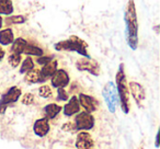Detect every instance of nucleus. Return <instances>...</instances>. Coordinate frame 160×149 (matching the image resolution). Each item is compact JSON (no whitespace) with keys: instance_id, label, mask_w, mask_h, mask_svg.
<instances>
[{"instance_id":"6","label":"nucleus","mask_w":160,"mask_h":149,"mask_svg":"<svg viewBox=\"0 0 160 149\" xmlns=\"http://www.w3.org/2000/svg\"><path fill=\"white\" fill-rule=\"evenodd\" d=\"M75 126H76V131L80 132V131H90L94 127L96 124V118L92 115L91 113H88V112L83 111V112H79V113L76 114L75 117Z\"/></svg>"},{"instance_id":"24","label":"nucleus","mask_w":160,"mask_h":149,"mask_svg":"<svg viewBox=\"0 0 160 149\" xmlns=\"http://www.w3.org/2000/svg\"><path fill=\"white\" fill-rule=\"evenodd\" d=\"M27 21L24 16H11V17H8L6 22L8 24H22Z\"/></svg>"},{"instance_id":"18","label":"nucleus","mask_w":160,"mask_h":149,"mask_svg":"<svg viewBox=\"0 0 160 149\" xmlns=\"http://www.w3.org/2000/svg\"><path fill=\"white\" fill-rule=\"evenodd\" d=\"M28 42L27 40H24L23 37H18L14 38V41L11 44V53L16 54H22L24 52V48L27 46Z\"/></svg>"},{"instance_id":"1","label":"nucleus","mask_w":160,"mask_h":149,"mask_svg":"<svg viewBox=\"0 0 160 149\" xmlns=\"http://www.w3.org/2000/svg\"><path fill=\"white\" fill-rule=\"evenodd\" d=\"M124 21L126 24V31H125L126 42L131 49L136 51L138 47V20L134 0L127 1L124 12Z\"/></svg>"},{"instance_id":"9","label":"nucleus","mask_w":160,"mask_h":149,"mask_svg":"<svg viewBox=\"0 0 160 149\" xmlns=\"http://www.w3.org/2000/svg\"><path fill=\"white\" fill-rule=\"evenodd\" d=\"M75 146L77 149H93L94 140L87 131H80L76 137Z\"/></svg>"},{"instance_id":"8","label":"nucleus","mask_w":160,"mask_h":149,"mask_svg":"<svg viewBox=\"0 0 160 149\" xmlns=\"http://www.w3.org/2000/svg\"><path fill=\"white\" fill-rule=\"evenodd\" d=\"M128 91L129 94H132L136 104L139 107H142V102L146 99V92H145L144 87L140 83L136 82V81H132V82L128 83Z\"/></svg>"},{"instance_id":"28","label":"nucleus","mask_w":160,"mask_h":149,"mask_svg":"<svg viewBox=\"0 0 160 149\" xmlns=\"http://www.w3.org/2000/svg\"><path fill=\"white\" fill-rule=\"evenodd\" d=\"M53 59V56H41L38 58V64L40 65H45L46 62H51Z\"/></svg>"},{"instance_id":"7","label":"nucleus","mask_w":160,"mask_h":149,"mask_svg":"<svg viewBox=\"0 0 160 149\" xmlns=\"http://www.w3.org/2000/svg\"><path fill=\"white\" fill-rule=\"evenodd\" d=\"M76 68L79 71H87L96 77L100 75V65L96 59H92L91 57H83L78 59L76 62Z\"/></svg>"},{"instance_id":"21","label":"nucleus","mask_w":160,"mask_h":149,"mask_svg":"<svg viewBox=\"0 0 160 149\" xmlns=\"http://www.w3.org/2000/svg\"><path fill=\"white\" fill-rule=\"evenodd\" d=\"M33 68H34V62H33V59H32V58L30 57V56H28V57L25 58V59L22 62V64H21L20 73L24 75L25 72H28V71L32 70Z\"/></svg>"},{"instance_id":"2","label":"nucleus","mask_w":160,"mask_h":149,"mask_svg":"<svg viewBox=\"0 0 160 149\" xmlns=\"http://www.w3.org/2000/svg\"><path fill=\"white\" fill-rule=\"evenodd\" d=\"M115 87L118 96V104L122 109V112L124 114H128L131 110V102H129L128 83L126 80L124 64H120L115 73Z\"/></svg>"},{"instance_id":"10","label":"nucleus","mask_w":160,"mask_h":149,"mask_svg":"<svg viewBox=\"0 0 160 149\" xmlns=\"http://www.w3.org/2000/svg\"><path fill=\"white\" fill-rule=\"evenodd\" d=\"M70 82L69 75L65 69H57L53 76L51 77V85L54 88H66Z\"/></svg>"},{"instance_id":"25","label":"nucleus","mask_w":160,"mask_h":149,"mask_svg":"<svg viewBox=\"0 0 160 149\" xmlns=\"http://www.w3.org/2000/svg\"><path fill=\"white\" fill-rule=\"evenodd\" d=\"M34 100H35L34 94L31 93V92H27V93L23 94L22 98H21V103L24 105H32L34 103Z\"/></svg>"},{"instance_id":"31","label":"nucleus","mask_w":160,"mask_h":149,"mask_svg":"<svg viewBox=\"0 0 160 149\" xmlns=\"http://www.w3.org/2000/svg\"><path fill=\"white\" fill-rule=\"evenodd\" d=\"M2 27V17L0 16V29Z\"/></svg>"},{"instance_id":"29","label":"nucleus","mask_w":160,"mask_h":149,"mask_svg":"<svg viewBox=\"0 0 160 149\" xmlns=\"http://www.w3.org/2000/svg\"><path fill=\"white\" fill-rule=\"evenodd\" d=\"M6 56V51L2 48V46H0V62H2V59Z\"/></svg>"},{"instance_id":"22","label":"nucleus","mask_w":160,"mask_h":149,"mask_svg":"<svg viewBox=\"0 0 160 149\" xmlns=\"http://www.w3.org/2000/svg\"><path fill=\"white\" fill-rule=\"evenodd\" d=\"M22 60L21 57V54H16V53H11L8 56V62L12 68H17L18 66H20V62Z\"/></svg>"},{"instance_id":"19","label":"nucleus","mask_w":160,"mask_h":149,"mask_svg":"<svg viewBox=\"0 0 160 149\" xmlns=\"http://www.w3.org/2000/svg\"><path fill=\"white\" fill-rule=\"evenodd\" d=\"M13 12L11 0H0V16H10Z\"/></svg>"},{"instance_id":"3","label":"nucleus","mask_w":160,"mask_h":149,"mask_svg":"<svg viewBox=\"0 0 160 149\" xmlns=\"http://www.w3.org/2000/svg\"><path fill=\"white\" fill-rule=\"evenodd\" d=\"M54 48L57 52H76L82 57H90L88 53V43L77 35H71L67 40L59 41L54 45Z\"/></svg>"},{"instance_id":"11","label":"nucleus","mask_w":160,"mask_h":149,"mask_svg":"<svg viewBox=\"0 0 160 149\" xmlns=\"http://www.w3.org/2000/svg\"><path fill=\"white\" fill-rule=\"evenodd\" d=\"M78 101H79L80 107H82L83 110L88 113L92 114L99 107V101L94 97L89 96V94L80 93L79 97H78Z\"/></svg>"},{"instance_id":"12","label":"nucleus","mask_w":160,"mask_h":149,"mask_svg":"<svg viewBox=\"0 0 160 149\" xmlns=\"http://www.w3.org/2000/svg\"><path fill=\"white\" fill-rule=\"evenodd\" d=\"M51 131V125H49V120L46 117L38 118L33 124V132L38 137H45Z\"/></svg>"},{"instance_id":"4","label":"nucleus","mask_w":160,"mask_h":149,"mask_svg":"<svg viewBox=\"0 0 160 149\" xmlns=\"http://www.w3.org/2000/svg\"><path fill=\"white\" fill-rule=\"evenodd\" d=\"M102 96L105 103H107L108 110L111 113H115L116 107L118 105V91H116L115 83L112 82V81H109L104 86V88H103Z\"/></svg>"},{"instance_id":"15","label":"nucleus","mask_w":160,"mask_h":149,"mask_svg":"<svg viewBox=\"0 0 160 149\" xmlns=\"http://www.w3.org/2000/svg\"><path fill=\"white\" fill-rule=\"evenodd\" d=\"M24 81L29 85H35V83H41L44 82V79L41 76V71L40 69L33 68L32 70L28 71L24 73Z\"/></svg>"},{"instance_id":"20","label":"nucleus","mask_w":160,"mask_h":149,"mask_svg":"<svg viewBox=\"0 0 160 149\" xmlns=\"http://www.w3.org/2000/svg\"><path fill=\"white\" fill-rule=\"evenodd\" d=\"M23 54H25V55H28V56H36V57H41V56H43V54H44V51H43L41 47L36 46V45H32V44H29V43H28Z\"/></svg>"},{"instance_id":"23","label":"nucleus","mask_w":160,"mask_h":149,"mask_svg":"<svg viewBox=\"0 0 160 149\" xmlns=\"http://www.w3.org/2000/svg\"><path fill=\"white\" fill-rule=\"evenodd\" d=\"M38 96L43 99H51L53 97V91L47 85H42L38 88Z\"/></svg>"},{"instance_id":"26","label":"nucleus","mask_w":160,"mask_h":149,"mask_svg":"<svg viewBox=\"0 0 160 149\" xmlns=\"http://www.w3.org/2000/svg\"><path fill=\"white\" fill-rule=\"evenodd\" d=\"M57 101H67L69 99V96L67 93V91L64 89V88H58L57 89Z\"/></svg>"},{"instance_id":"17","label":"nucleus","mask_w":160,"mask_h":149,"mask_svg":"<svg viewBox=\"0 0 160 149\" xmlns=\"http://www.w3.org/2000/svg\"><path fill=\"white\" fill-rule=\"evenodd\" d=\"M14 41V34L12 29L7 27L0 31V45L2 46H9Z\"/></svg>"},{"instance_id":"13","label":"nucleus","mask_w":160,"mask_h":149,"mask_svg":"<svg viewBox=\"0 0 160 149\" xmlns=\"http://www.w3.org/2000/svg\"><path fill=\"white\" fill-rule=\"evenodd\" d=\"M62 113L67 117H70L72 115H76L77 113L80 112V104L78 101V97L72 96L71 98L68 99V102L65 104L64 109H62Z\"/></svg>"},{"instance_id":"16","label":"nucleus","mask_w":160,"mask_h":149,"mask_svg":"<svg viewBox=\"0 0 160 149\" xmlns=\"http://www.w3.org/2000/svg\"><path fill=\"white\" fill-rule=\"evenodd\" d=\"M62 107H60L57 103H49V104L45 105L43 112H44V117L47 120H54L58 114L62 112Z\"/></svg>"},{"instance_id":"14","label":"nucleus","mask_w":160,"mask_h":149,"mask_svg":"<svg viewBox=\"0 0 160 149\" xmlns=\"http://www.w3.org/2000/svg\"><path fill=\"white\" fill-rule=\"evenodd\" d=\"M57 69H58V62L53 58L51 62H48L45 65H43L42 69L40 70L41 76H42V78L44 79V80H46V79L51 78V77L53 76Z\"/></svg>"},{"instance_id":"5","label":"nucleus","mask_w":160,"mask_h":149,"mask_svg":"<svg viewBox=\"0 0 160 149\" xmlns=\"http://www.w3.org/2000/svg\"><path fill=\"white\" fill-rule=\"evenodd\" d=\"M22 96V90L17 86L9 88L0 98V115L5 114L7 107L12 103H16Z\"/></svg>"},{"instance_id":"30","label":"nucleus","mask_w":160,"mask_h":149,"mask_svg":"<svg viewBox=\"0 0 160 149\" xmlns=\"http://www.w3.org/2000/svg\"><path fill=\"white\" fill-rule=\"evenodd\" d=\"M155 147L158 148L159 147V132L156 134V138H155Z\"/></svg>"},{"instance_id":"27","label":"nucleus","mask_w":160,"mask_h":149,"mask_svg":"<svg viewBox=\"0 0 160 149\" xmlns=\"http://www.w3.org/2000/svg\"><path fill=\"white\" fill-rule=\"evenodd\" d=\"M62 131H65V132H77V131H76L75 123H72V122L65 123V124L62 126Z\"/></svg>"}]
</instances>
